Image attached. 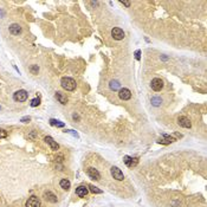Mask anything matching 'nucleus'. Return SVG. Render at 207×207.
<instances>
[{"mask_svg":"<svg viewBox=\"0 0 207 207\" xmlns=\"http://www.w3.org/2000/svg\"><path fill=\"white\" fill-rule=\"evenodd\" d=\"M60 84H62V88L65 89L66 91H74L76 89V82L70 77H63L60 79Z\"/></svg>","mask_w":207,"mask_h":207,"instance_id":"f257e3e1","label":"nucleus"},{"mask_svg":"<svg viewBox=\"0 0 207 207\" xmlns=\"http://www.w3.org/2000/svg\"><path fill=\"white\" fill-rule=\"evenodd\" d=\"M27 97H28L27 91L26 90H23V89L21 90H18V91H15L13 94V100L15 102H25L27 100Z\"/></svg>","mask_w":207,"mask_h":207,"instance_id":"f03ea898","label":"nucleus"},{"mask_svg":"<svg viewBox=\"0 0 207 207\" xmlns=\"http://www.w3.org/2000/svg\"><path fill=\"white\" fill-rule=\"evenodd\" d=\"M111 36H112V38H114L115 40H122V39L124 38V32H123V30L120 28V27H114V28L111 30Z\"/></svg>","mask_w":207,"mask_h":207,"instance_id":"7ed1b4c3","label":"nucleus"},{"mask_svg":"<svg viewBox=\"0 0 207 207\" xmlns=\"http://www.w3.org/2000/svg\"><path fill=\"white\" fill-rule=\"evenodd\" d=\"M110 173H111L112 178H114V179H116L117 181H122V180L124 179V175H123L122 171H121L120 168H117V167H111Z\"/></svg>","mask_w":207,"mask_h":207,"instance_id":"20e7f679","label":"nucleus"},{"mask_svg":"<svg viewBox=\"0 0 207 207\" xmlns=\"http://www.w3.org/2000/svg\"><path fill=\"white\" fill-rule=\"evenodd\" d=\"M150 87H152V89H153L154 91H160V90H162V88H163V82H162V79H160V78H154V79L152 81V83H150Z\"/></svg>","mask_w":207,"mask_h":207,"instance_id":"39448f33","label":"nucleus"},{"mask_svg":"<svg viewBox=\"0 0 207 207\" xmlns=\"http://www.w3.org/2000/svg\"><path fill=\"white\" fill-rule=\"evenodd\" d=\"M118 97H120L121 100H123V101H128V100L131 98V93H130V90L127 89V88L120 89V90H118Z\"/></svg>","mask_w":207,"mask_h":207,"instance_id":"423d86ee","label":"nucleus"},{"mask_svg":"<svg viewBox=\"0 0 207 207\" xmlns=\"http://www.w3.org/2000/svg\"><path fill=\"white\" fill-rule=\"evenodd\" d=\"M26 207H40V200L39 198H37L36 195H32L27 199L26 201Z\"/></svg>","mask_w":207,"mask_h":207,"instance_id":"0eeeda50","label":"nucleus"},{"mask_svg":"<svg viewBox=\"0 0 207 207\" xmlns=\"http://www.w3.org/2000/svg\"><path fill=\"white\" fill-rule=\"evenodd\" d=\"M178 124L182 128H191L192 127V123H191L190 118H187L186 116H180L178 118Z\"/></svg>","mask_w":207,"mask_h":207,"instance_id":"6e6552de","label":"nucleus"},{"mask_svg":"<svg viewBox=\"0 0 207 207\" xmlns=\"http://www.w3.org/2000/svg\"><path fill=\"white\" fill-rule=\"evenodd\" d=\"M123 161H124V163L128 166V167H135L137 163H138V160L136 159V157H131V156H128V155H125L124 157H123Z\"/></svg>","mask_w":207,"mask_h":207,"instance_id":"1a4fd4ad","label":"nucleus"},{"mask_svg":"<svg viewBox=\"0 0 207 207\" xmlns=\"http://www.w3.org/2000/svg\"><path fill=\"white\" fill-rule=\"evenodd\" d=\"M87 174H88L91 179H94V180H100V179H101V174L98 173V171L95 169V168H93V167H89V168L87 169Z\"/></svg>","mask_w":207,"mask_h":207,"instance_id":"9d476101","label":"nucleus"},{"mask_svg":"<svg viewBox=\"0 0 207 207\" xmlns=\"http://www.w3.org/2000/svg\"><path fill=\"white\" fill-rule=\"evenodd\" d=\"M45 142L50 146V148L52 149V150H55V152H57L58 149H59V146H58V143L51 137V136H46L45 137Z\"/></svg>","mask_w":207,"mask_h":207,"instance_id":"9b49d317","label":"nucleus"},{"mask_svg":"<svg viewBox=\"0 0 207 207\" xmlns=\"http://www.w3.org/2000/svg\"><path fill=\"white\" fill-rule=\"evenodd\" d=\"M8 30H9V32H11L13 36H18V34L21 33V27H20L19 24H12V25H9Z\"/></svg>","mask_w":207,"mask_h":207,"instance_id":"f8f14e48","label":"nucleus"},{"mask_svg":"<svg viewBox=\"0 0 207 207\" xmlns=\"http://www.w3.org/2000/svg\"><path fill=\"white\" fill-rule=\"evenodd\" d=\"M44 199H45L46 201H49V203H52V204L57 203V197H56L52 192H50V191H47V192L44 193Z\"/></svg>","mask_w":207,"mask_h":207,"instance_id":"ddd939ff","label":"nucleus"},{"mask_svg":"<svg viewBox=\"0 0 207 207\" xmlns=\"http://www.w3.org/2000/svg\"><path fill=\"white\" fill-rule=\"evenodd\" d=\"M76 194H77L79 198H84V197L88 194V188H87L85 186H79V187H77V190H76Z\"/></svg>","mask_w":207,"mask_h":207,"instance_id":"4468645a","label":"nucleus"},{"mask_svg":"<svg viewBox=\"0 0 207 207\" xmlns=\"http://www.w3.org/2000/svg\"><path fill=\"white\" fill-rule=\"evenodd\" d=\"M56 98L58 100L59 103H62V104L68 103V97H66L64 94H62V93H57V94H56Z\"/></svg>","mask_w":207,"mask_h":207,"instance_id":"2eb2a0df","label":"nucleus"},{"mask_svg":"<svg viewBox=\"0 0 207 207\" xmlns=\"http://www.w3.org/2000/svg\"><path fill=\"white\" fill-rule=\"evenodd\" d=\"M59 185H60V187H62L63 190H65V191H69V190H70V186H71V184H70V181H69L68 179H62L60 182H59Z\"/></svg>","mask_w":207,"mask_h":207,"instance_id":"dca6fc26","label":"nucleus"},{"mask_svg":"<svg viewBox=\"0 0 207 207\" xmlns=\"http://www.w3.org/2000/svg\"><path fill=\"white\" fill-rule=\"evenodd\" d=\"M175 140L173 138V137H171V136H165V138H160L157 142L159 143H162V144H169V143H172V142H174Z\"/></svg>","mask_w":207,"mask_h":207,"instance_id":"f3484780","label":"nucleus"},{"mask_svg":"<svg viewBox=\"0 0 207 207\" xmlns=\"http://www.w3.org/2000/svg\"><path fill=\"white\" fill-rule=\"evenodd\" d=\"M109 87H110L111 90L116 91V90H118V89L121 88V84H120V82H117V81H111V82L109 83Z\"/></svg>","mask_w":207,"mask_h":207,"instance_id":"a211bd4d","label":"nucleus"},{"mask_svg":"<svg viewBox=\"0 0 207 207\" xmlns=\"http://www.w3.org/2000/svg\"><path fill=\"white\" fill-rule=\"evenodd\" d=\"M50 124L51 125H57V127H59V128H63L65 124L63 123V122H60V121H57V120H50Z\"/></svg>","mask_w":207,"mask_h":207,"instance_id":"6ab92c4d","label":"nucleus"},{"mask_svg":"<svg viewBox=\"0 0 207 207\" xmlns=\"http://www.w3.org/2000/svg\"><path fill=\"white\" fill-rule=\"evenodd\" d=\"M161 103H162V100H161L160 97H153V98H152V104H153L154 106H159Z\"/></svg>","mask_w":207,"mask_h":207,"instance_id":"aec40b11","label":"nucleus"},{"mask_svg":"<svg viewBox=\"0 0 207 207\" xmlns=\"http://www.w3.org/2000/svg\"><path fill=\"white\" fill-rule=\"evenodd\" d=\"M89 190H90V192L96 193V194H101V193H102V191H101L100 188H97V187H95V186H93V185H89Z\"/></svg>","mask_w":207,"mask_h":207,"instance_id":"412c9836","label":"nucleus"},{"mask_svg":"<svg viewBox=\"0 0 207 207\" xmlns=\"http://www.w3.org/2000/svg\"><path fill=\"white\" fill-rule=\"evenodd\" d=\"M31 106H33V108H34V106H38V105H39V104H40V98H39V97H36V98H33V100H32V101H31Z\"/></svg>","mask_w":207,"mask_h":207,"instance_id":"4be33fe9","label":"nucleus"},{"mask_svg":"<svg viewBox=\"0 0 207 207\" xmlns=\"http://www.w3.org/2000/svg\"><path fill=\"white\" fill-rule=\"evenodd\" d=\"M30 71L32 72V74H38V71H39V68H38V65H32L31 68H30Z\"/></svg>","mask_w":207,"mask_h":207,"instance_id":"5701e85b","label":"nucleus"},{"mask_svg":"<svg viewBox=\"0 0 207 207\" xmlns=\"http://www.w3.org/2000/svg\"><path fill=\"white\" fill-rule=\"evenodd\" d=\"M7 137V131L4 129H0V138H5Z\"/></svg>","mask_w":207,"mask_h":207,"instance_id":"b1692460","label":"nucleus"},{"mask_svg":"<svg viewBox=\"0 0 207 207\" xmlns=\"http://www.w3.org/2000/svg\"><path fill=\"white\" fill-rule=\"evenodd\" d=\"M30 116H25V117H21V120H20V122H23V123H27V122H30Z\"/></svg>","mask_w":207,"mask_h":207,"instance_id":"393cba45","label":"nucleus"},{"mask_svg":"<svg viewBox=\"0 0 207 207\" xmlns=\"http://www.w3.org/2000/svg\"><path fill=\"white\" fill-rule=\"evenodd\" d=\"M135 58H136L137 60H140V58H141V51H140V50H137V51L135 52Z\"/></svg>","mask_w":207,"mask_h":207,"instance_id":"a878e982","label":"nucleus"},{"mask_svg":"<svg viewBox=\"0 0 207 207\" xmlns=\"http://www.w3.org/2000/svg\"><path fill=\"white\" fill-rule=\"evenodd\" d=\"M66 133H69V134H71V135H74V136H76V137H78L77 133H75L74 130H66Z\"/></svg>","mask_w":207,"mask_h":207,"instance_id":"bb28decb","label":"nucleus"},{"mask_svg":"<svg viewBox=\"0 0 207 207\" xmlns=\"http://www.w3.org/2000/svg\"><path fill=\"white\" fill-rule=\"evenodd\" d=\"M121 4H123L124 6H127V7H129L130 6V2L129 1H121Z\"/></svg>","mask_w":207,"mask_h":207,"instance_id":"cd10ccee","label":"nucleus"},{"mask_svg":"<svg viewBox=\"0 0 207 207\" xmlns=\"http://www.w3.org/2000/svg\"><path fill=\"white\" fill-rule=\"evenodd\" d=\"M0 109H1V106H0Z\"/></svg>","mask_w":207,"mask_h":207,"instance_id":"c85d7f7f","label":"nucleus"}]
</instances>
